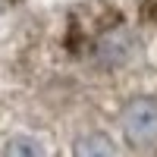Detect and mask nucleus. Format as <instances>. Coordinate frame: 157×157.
Listing matches in <instances>:
<instances>
[{"mask_svg": "<svg viewBox=\"0 0 157 157\" xmlns=\"http://www.w3.org/2000/svg\"><path fill=\"white\" fill-rule=\"evenodd\" d=\"M123 132L135 148L157 141V104L148 98H135L123 113Z\"/></svg>", "mask_w": 157, "mask_h": 157, "instance_id": "1", "label": "nucleus"}, {"mask_svg": "<svg viewBox=\"0 0 157 157\" xmlns=\"http://www.w3.org/2000/svg\"><path fill=\"white\" fill-rule=\"evenodd\" d=\"M132 57V35L123 25H113L98 38V60L104 66H120Z\"/></svg>", "mask_w": 157, "mask_h": 157, "instance_id": "2", "label": "nucleus"}, {"mask_svg": "<svg viewBox=\"0 0 157 157\" xmlns=\"http://www.w3.org/2000/svg\"><path fill=\"white\" fill-rule=\"evenodd\" d=\"M75 157H113V141L101 132H91L75 141Z\"/></svg>", "mask_w": 157, "mask_h": 157, "instance_id": "3", "label": "nucleus"}, {"mask_svg": "<svg viewBox=\"0 0 157 157\" xmlns=\"http://www.w3.org/2000/svg\"><path fill=\"white\" fill-rule=\"evenodd\" d=\"M6 157H44V151L32 138H13L6 148Z\"/></svg>", "mask_w": 157, "mask_h": 157, "instance_id": "4", "label": "nucleus"}, {"mask_svg": "<svg viewBox=\"0 0 157 157\" xmlns=\"http://www.w3.org/2000/svg\"><path fill=\"white\" fill-rule=\"evenodd\" d=\"M6 6H10V0H0V13H3V10H6Z\"/></svg>", "mask_w": 157, "mask_h": 157, "instance_id": "5", "label": "nucleus"}]
</instances>
